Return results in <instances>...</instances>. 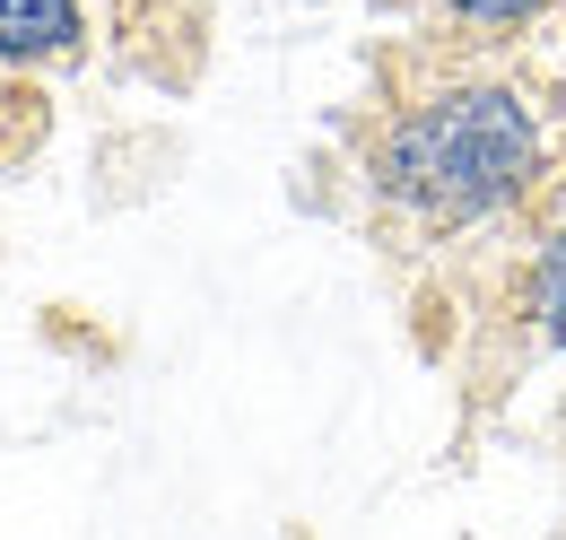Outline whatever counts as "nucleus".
I'll use <instances>...</instances> for the list:
<instances>
[{
    "mask_svg": "<svg viewBox=\"0 0 566 540\" xmlns=\"http://www.w3.org/2000/svg\"><path fill=\"white\" fill-rule=\"evenodd\" d=\"M532 148L541 139H532V114L514 87H453L384 139L375 184L427 218H480V209L523 193Z\"/></svg>",
    "mask_w": 566,
    "mask_h": 540,
    "instance_id": "f257e3e1",
    "label": "nucleus"
},
{
    "mask_svg": "<svg viewBox=\"0 0 566 540\" xmlns=\"http://www.w3.org/2000/svg\"><path fill=\"white\" fill-rule=\"evenodd\" d=\"M78 0H0V62H44L71 53Z\"/></svg>",
    "mask_w": 566,
    "mask_h": 540,
    "instance_id": "f03ea898",
    "label": "nucleus"
},
{
    "mask_svg": "<svg viewBox=\"0 0 566 540\" xmlns=\"http://www.w3.org/2000/svg\"><path fill=\"white\" fill-rule=\"evenodd\" d=\"M541 323H549V340H566V227L541 253Z\"/></svg>",
    "mask_w": 566,
    "mask_h": 540,
    "instance_id": "7ed1b4c3",
    "label": "nucleus"
},
{
    "mask_svg": "<svg viewBox=\"0 0 566 540\" xmlns=\"http://www.w3.org/2000/svg\"><path fill=\"white\" fill-rule=\"evenodd\" d=\"M453 9H462L471 27H514V18L532 9V0H453Z\"/></svg>",
    "mask_w": 566,
    "mask_h": 540,
    "instance_id": "20e7f679",
    "label": "nucleus"
}]
</instances>
